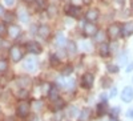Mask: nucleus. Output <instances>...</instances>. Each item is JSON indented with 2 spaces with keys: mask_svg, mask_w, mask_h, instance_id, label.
I'll use <instances>...</instances> for the list:
<instances>
[{
  "mask_svg": "<svg viewBox=\"0 0 133 121\" xmlns=\"http://www.w3.org/2000/svg\"><path fill=\"white\" fill-rule=\"evenodd\" d=\"M4 121H15V120H14V118H12V117H7V118H5V120H4Z\"/></svg>",
  "mask_w": 133,
  "mask_h": 121,
  "instance_id": "37998d69",
  "label": "nucleus"
},
{
  "mask_svg": "<svg viewBox=\"0 0 133 121\" xmlns=\"http://www.w3.org/2000/svg\"><path fill=\"white\" fill-rule=\"evenodd\" d=\"M66 44V40H65V36L63 33H57L56 35V45L57 47H64Z\"/></svg>",
  "mask_w": 133,
  "mask_h": 121,
  "instance_id": "a211bd4d",
  "label": "nucleus"
},
{
  "mask_svg": "<svg viewBox=\"0 0 133 121\" xmlns=\"http://www.w3.org/2000/svg\"><path fill=\"white\" fill-rule=\"evenodd\" d=\"M85 17H87L88 21H96L97 17H98V11H97V9H89V11L87 12Z\"/></svg>",
  "mask_w": 133,
  "mask_h": 121,
  "instance_id": "f8f14e48",
  "label": "nucleus"
},
{
  "mask_svg": "<svg viewBox=\"0 0 133 121\" xmlns=\"http://www.w3.org/2000/svg\"><path fill=\"white\" fill-rule=\"evenodd\" d=\"M72 71H73V68L71 67V65H66V67L63 69V72H61V75L63 76H69L71 73H72Z\"/></svg>",
  "mask_w": 133,
  "mask_h": 121,
  "instance_id": "a878e982",
  "label": "nucleus"
},
{
  "mask_svg": "<svg viewBox=\"0 0 133 121\" xmlns=\"http://www.w3.org/2000/svg\"><path fill=\"white\" fill-rule=\"evenodd\" d=\"M132 33H133V21H128V23H125L123 25V28H121V35L129 36Z\"/></svg>",
  "mask_w": 133,
  "mask_h": 121,
  "instance_id": "6e6552de",
  "label": "nucleus"
},
{
  "mask_svg": "<svg viewBox=\"0 0 133 121\" xmlns=\"http://www.w3.org/2000/svg\"><path fill=\"white\" fill-rule=\"evenodd\" d=\"M118 113H120V108L118 106H115V108L110 109V117H117Z\"/></svg>",
  "mask_w": 133,
  "mask_h": 121,
  "instance_id": "bb28decb",
  "label": "nucleus"
},
{
  "mask_svg": "<svg viewBox=\"0 0 133 121\" xmlns=\"http://www.w3.org/2000/svg\"><path fill=\"white\" fill-rule=\"evenodd\" d=\"M132 71H133V63H130L127 67V72H132Z\"/></svg>",
  "mask_w": 133,
  "mask_h": 121,
  "instance_id": "ea45409f",
  "label": "nucleus"
},
{
  "mask_svg": "<svg viewBox=\"0 0 133 121\" xmlns=\"http://www.w3.org/2000/svg\"><path fill=\"white\" fill-rule=\"evenodd\" d=\"M100 100H101V103H107V100H108V95L101 93V95H100Z\"/></svg>",
  "mask_w": 133,
  "mask_h": 121,
  "instance_id": "f704fd0d",
  "label": "nucleus"
},
{
  "mask_svg": "<svg viewBox=\"0 0 133 121\" xmlns=\"http://www.w3.org/2000/svg\"><path fill=\"white\" fill-rule=\"evenodd\" d=\"M118 61H120V64H125L127 63V55L125 53L120 55V56H118Z\"/></svg>",
  "mask_w": 133,
  "mask_h": 121,
  "instance_id": "473e14b6",
  "label": "nucleus"
},
{
  "mask_svg": "<svg viewBox=\"0 0 133 121\" xmlns=\"http://www.w3.org/2000/svg\"><path fill=\"white\" fill-rule=\"evenodd\" d=\"M27 2H31V0H27Z\"/></svg>",
  "mask_w": 133,
  "mask_h": 121,
  "instance_id": "09e8293b",
  "label": "nucleus"
},
{
  "mask_svg": "<svg viewBox=\"0 0 133 121\" xmlns=\"http://www.w3.org/2000/svg\"><path fill=\"white\" fill-rule=\"evenodd\" d=\"M27 51L29 52V53H32V55H39V53H41V51H43V48H41V45L39 43H36V41H29L28 44H27Z\"/></svg>",
  "mask_w": 133,
  "mask_h": 121,
  "instance_id": "20e7f679",
  "label": "nucleus"
},
{
  "mask_svg": "<svg viewBox=\"0 0 133 121\" xmlns=\"http://www.w3.org/2000/svg\"><path fill=\"white\" fill-rule=\"evenodd\" d=\"M89 116H91V109L89 108H84L81 111V113H80L79 120L80 121H88V120H89Z\"/></svg>",
  "mask_w": 133,
  "mask_h": 121,
  "instance_id": "2eb2a0df",
  "label": "nucleus"
},
{
  "mask_svg": "<svg viewBox=\"0 0 133 121\" xmlns=\"http://www.w3.org/2000/svg\"><path fill=\"white\" fill-rule=\"evenodd\" d=\"M37 33H39L40 37L47 39V37L49 36V27H47V25H40V27L37 28Z\"/></svg>",
  "mask_w": 133,
  "mask_h": 121,
  "instance_id": "9d476101",
  "label": "nucleus"
},
{
  "mask_svg": "<svg viewBox=\"0 0 133 121\" xmlns=\"http://www.w3.org/2000/svg\"><path fill=\"white\" fill-rule=\"evenodd\" d=\"M98 52H100V55H101L103 57H107L109 55V45L107 43H101L100 44V48H98Z\"/></svg>",
  "mask_w": 133,
  "mask_h": 121,
  "instance_id": "4468645a",
  "label": "nucleus"
},
{
  "mask_svg": "<svg viewBox=\"0 0 133 121\" xmlns=\"http://www.w3.org/2000/svg\"><path fill=\"white\" fill-rule=\"evenodd\" d=\"M84 32L87 35H95L97 32V27L92 23V21H88V23H85V25H84Z\"/></svg>",
  "mask_w": 133,
  "mask_h": 121,
  "instance_id": "1a4fd4ad",
  "label": "nucleus"
},
{
  "mask_svg": "<svg viewBox=\"0 0 133 121\" xmlns=\"http://www.w3.org/2000/svg\"><path fill=\"white\" fill-rule=\"evenodd\" d=\"M19 95H20V96H19L20 98H27V97H28V93H27L25 91H21V92H20Z\"/></svg>",
  "mask_w": 133,
  "mask_h": 121,
  "instance_id": "e433bc0d",
  "label": "nucleus"
},
{
  "mask_svg": "<svg viewBox=\"0 0 133 121\" xmlns=\"http://www.w3.org/2000/svg\"><path fill=\"white\" fill-rule=\"evenodd\" d=\"M80 14V8L79 7H75V5H71L66 8V15H69L72 17H76V16H79Z\"/></svg>",
  "mask_w": 133,
  "mask_h": 121,
  "instance_id": "ddd939ff",
  "label": "nucleus"
},
{
  "mask_svg": "<svg viewBox=\"0 0 133 121\" xmlns=\"http://www.w3.org/2000/svg\"><path fill=\"white\" fill-rule=\"evenodd\" d=\"M59 83L64 84L65 88H68V89H73V86H75V80L73 79H66L64 83H63V80H59Z\"/></svg>",
  "mask_w": 133,
  "mask_h": 121,
  "instance_id": "4be33fe9",
  "label": "nucleus"
},
{
  "mask_svg": "<svg viewBox=\"0 0 133 121\" xmlns=\"http://www.w3.org/2000/svg\"><path fill=\"white\" fill-rule=\"evenodd\" d=\"M9 56H11V59H12V61H15V63L20 61L21 59H23V52H21L20 47L15 45V47L11 48L9 49Z\"/></svg>",
  "mask_w": 133,
  "mask_h": 121,
  "instance_id": "f257e3e1",
  "label": "nucleus"
},
{
  "mask_svg": "<svg viewBox=\"0 0 133 121\" xmlns=\"http://www.w3.org/2000/svg\"><path fill=\"white\" fill-rule=\"evenodd\" d=\"M64 106V101L60 100V98H57L56 100V104H55V109H61Z\"/></svg>",
  "mask_w": 133,
  "mask_h": 121,
  "instance_id": "c756f323",
  "label": "nucleus"
},
{
  "mask_svg": "<svg viewBox=\"0 0 133 121\" xmlns=\"http://www.w3.org/2000/svg\"><path fill=\"white\" fill-rule=\"evenodd\" d=\"M36 2H37V4H39L41 8H44V7H45V2H44V0H36Z\"/></svg>",
  "mask_w": 133,
  "mask_h": 121,
  "instance_id": "58836bf2",
  "label": "nucleus"
},
{
  "mask_svg": "<svg viewBox=\"0 0 133 121\" xmlns=\"http://www.w3.org/2000/svg\"><path fill=\"white\" fill-rule=\"evenodd\" d=\"M91 3V0H84V4H89Z\"/></svg>",
  "mask_w": 133,
  "mask_h": 121,
  "instance_id": "a18cd8bd",
  "label": "nucleus"
},
{
  "mask_svg": "<svg viewBox=\"0 0 133 121\" xmlns=\"http://www.w3.org/2000/svg\"><path fill=\"white\" fill-rule=\"evenodd\" d=\"M110 85H112V80H110L109 77H103L101 79V86L103 88H110Z\"/></svg>",
  "mask_w": 133,
  "mask_h": 121,
  "instance_id": "b1692460",
  "label": "nucleus"
},
{
  "mask_svg": "<svg viewBox=\"0 0 133 121\" xmlns=\"http://www.w3.org/2000/svg\"><path fill=\"white\" fill-rule=\"evenodd\" d=\"M36 68H37V63H36L35 59H33V57H28V59H25V61H24V69H25V71L33 72Z\"/></svg>",
  "mask_w": 133,
  "mask_h": 121,
  "instance_id": "423d86ee",
  "label": "nucleus"
},
{
  "mask_svg": "<svg viewBox=\"0 0 133 121\" xmlns=\"http://www.w3.org/2000/svg\"><path fill=\"white\" fill-rule=\"evenodd\" d=\"M107 112H108V105H107V103H100V104L97 105V115H98V116H104Z\"/></svg>",
  "mask_w": 133,
  "mask_h": 121,
  "instance_id": "dca6fc26",
  "label": "nucleus"
},
{
  "mask_svg": "<svg viewBox=\"0 0 133 121\" xmlns=\"http://www.w3.org/2000/svg\"><path fill=\"white\" fill-rule=\"evenodd\" d=\"M15 2H16V0H4V3H5L8 7H12V5L15 4Z\"/></svg>",
  "mask_w": 133,
  "mask_h": 121,
  "instance_id": "c9c22d12",
  "label": "nucleus"
},
{
  "mask_svg": "<svg viewBox=\"0 0 133 121\" xmlns=\"http://www.w3.org/2000/svg\"><path fill=\"white\" fill-rule=\"evenodd\" d=\"M2 15H4V8H3V5H0V16Z\"/></svg>",
  "mask_w": 133,
  "mask_h": 121,
  "instance_id": "79ce46f5",
  "label": "nucleus"
},
{
  "mask_svg": "<svg viewBox=\"0 0 133 121\" xmlns=\"http://www.w3.org/2000/svg\"><path fill=\"white\" fill-rule=\"evenodd\" d=\"M127 117L128 118H133V109H128L127 111Z\"/></svg>",
  "mask_w": 133,
  "mask_h": 121,
  "instance_id": "4c0bfd02",
  "label": "nucleus"
},
{
  "mask_svg": "<svg viewBox=\"0 0 133 121\" xmlns=\"http://www.w3.org/2000/svg\"><path fill=\"white\" fill-rule=\"evenodd\" d=\"M5 32H7V28H5L4 23H0V36H4Z\"/></svg>",
  "mask_w": 133,
  "mask_h": 121,
  "instance_id": "2f4dec72",
  "label": "nucleus"
},
{
  "mask_svg": "<svg viewBox=\"0 0 133 121\" xmlns=\"http://www.w3.org/2000/svg\"><path fill=\"white\" fill-rule=\"evenodd\" d=\"M107 69H108L109 73H117V72L120 71L118 65H116V64H108V65H107Z\"/></svg>",
  "mask_w": 133,
  "mask_h": 121,
  "instance_id": "5701e85b",
  "label": "nucleus"
},
{
  "mask_svg": "<svg viewBox=\"0 0 133 121\" xmlns=\"http://www.w3.org/2000/svg\"><path fill=\"white\" fill-rule=\"evenodd\" d=\"M47 11H48V16H49V17H55V16H56V14H57L56 5H49Z\"/></svg>",
  "mask_w": 133,
  "mask_h": 121,
  "instance_id": "393cba45",
  "label": "nucleus"
},
{
  "mask_svg": "<svg viewBox=\"0 0 133 121\" xmlns=\"http://www.w3.org/2000/svg\"><path fill=\"white\" fill-rule=\"evenodd\" d=\"M66 51H68V53H71V55H75L76 51H77L76 44L73 41H66Z\"/></svg>",
  "mask_w": 133,
  "mask_h": 121,
  "instance_id": "6ab92c4d",
  "label": "nucleus"
},
{
  "mask_svg": "<svg viewBox=\"0 0 133 121\" xmlns=\"http://www.w3.org/2000/svg\"><path fill=\"white\" fill-rule=\"evenodd\" d=\"M109 121H118V118H117V117H110Z\"/></svg>",
  "mask_w": 133,
  "mask_h": 121,
  "instance_id": "c03bdc74",
  "label": "nucleus"
},
{
  "mask_svg": "<svg viewBox=\"0 0 133 121\" xmlns=\"http://www.w3.org/2000/svg\"><path fill=\"white\" fill-rule=\"evenodd\" d=\"M17 113H19V116H21V117L28 116V113H29V105H28L25 101L20 103L19 106H17Z\"/></svg>",
  "mask_w": 133,
  "mask_h": 121,
  "instance_id": "0eeeda50",
  "label": "nucleus"
},
{
  "mask_svg": "<svg viewBox=\"0 0 133 121\" xmlns=\"http://www.w3.org/2000/svg\"><path fill=\"white\" fill-rule=\"evenodd\" d=\"M132 83H133V77H132Z\"/></svg>",
  "mask_w": 133,
  "mask_h": 121,
  "instance_id": "de8ad7c7",
  "label": "nucleus"
},
{
  "mask_svg": "<svg viewBox=\"0 0 133 121\" xmlns=\"http://www.w3.org/2000/svg\"><path fill=\"white\" fill-rule=\"evenodd\" d=\"M108 35L110 36V39H117L121 35V27L118 24H110L108 28Z\"/></svg>",
  "mask_w": 133,
  "mask_h": 121,
  "instance_id": "39448f33",
  "label": "nucleus"
},
{
  "mask_svg": "<svg viewBox=\"0 0 133 121\" xmlns=\"http://www.w3.org/2000/svg\"><path fill=\"white\" fill-rule=\"evenodd\" d=\"M19 19H20V21H23V23H27V21L29 20V15L24 9H20L19 11Z\"/></svg>",
  "mask_w": 133,
  "mask_h": 121,
  "instance_id": "412c9836",
  "label": "nucleus"
},
{
  "mask_svg": "<svg viewBox=\"0 0 133 121\" xmlns=\"http://www.w3.org/2000/svg\"><path fill=\"white\" fill-rule=\"evenodd\" d=\"M0 96H2V88H0Z\"/></svg>",
  "mask_w": 133,
  "mask_h": 121,
  "instance_id": "49530a36",
  "label": "nucleus"
},
{
  "mask_svg": "<svg viewBox=\"0 0 133 121\" xmlns=\"http://www.w3.org/2000/svg\"><path fill=\"white\" fill-rule=\"evenodd\" d=\"M95 83V76L92 73H85L83 75V79H81V85L83 88H87V89H89V88H92Z\"/></svg>",
  "mask_w": 133,
  "mask_h": 121,
  "instance_id": "f03ea898",
  "label": "nucleus"
},
{
  "mask_svg": "<svg viewBox=\"0 0 133 121\" xmlns=\"http://www.w3.org/2000/svg\"><path fill=\"white\" fill-rule=\"evenodd\" d=\"M41 105H43V104H41L40 101H37V103L35 101V108H37V109H40V108H41Z\"/></svg>",
  "mask_w": 133,
  "mask_h": 121,
  "instance_id": "a19ab883",
  "label": "nucleus"
},
{
  "mask_svg": "<svg viewBox=\"0 0 133 121\" xmlns=\"http://www.w3.org/2000/svg\"><path fill=\"white\" fill-rule=\"evenodd\" d=\"M51 64H52V65H57V64H59L57 55H51Z\"/></svg>",
  "mask_w": 133,
  "mask_h": 121,
  "instance_id": "cd10ccee",
  "label": "nucleus"
},
{
  "mask_svg": "<svg viewBox=\"0 0 133 121\" xmlns=\"http://www.w3.org/2000/svg\"><path fill=\"white\" fill-rule=\"evenodd\" d=\"M29 84H31L29 77H25V76H23V77H19V79H17V85L21 86V88H25V86H28Z\"/></svg>",
  "mask_w": 133,
  "mask_h": 121,
  "instance_id": "f3484780",
  "label": "nucleus"
},
{
  "mask_svg": "<svg viewBox=\"0 0 133 121\" xmlns=\"http://www.w3.org/2000/svg\"><path fill=\"white\" fill-rule=\"evenodd\" d=\"M7 69V61L5 60H0V72H4Z\"/></svg>",
  "mask_w": 133,
  "mask_h": 121,
  "instance_id": "7c9ffc66",
  "label": "nucleus"
},
{
  "mask_svg": "<svg viewBox=\"0 0 133 121\" xmlns=\"http://www.w3.org/2000/svg\"><path fill=\"white\" fill-rule=\"evenodd\" d=\"M116 95H117V88H116V86H113L112 89H110V93H109V96H108V97L113 98V97H116Z\"/></svg>",
  "mask_w": 133,
  "mask_h": 121,
  "instance_id": "72a5a7b5",
  "label": "nucleus"
},
{
  "mask_svg": "<svg viewBox=\"0 0 133 121\" xmlns=\"http://www.w3.org/2000/svg\"><path fill=\"white\" fill-rule=\"evenodd\" d=\"M77 113H79V111H77V108H76V106H71V108H69V112H68V115H69V116L75 117Z\"/></svg>",
  "mask_w": 133,
  "mask_h": 121,
  "instance_id": "c85d7f7f",
  "label": "nucleus"
},
{
  "mask_svg": "<svg viewBox=\"0 0 133 121\" xmlns=\"http://www.w3.org/2000/svg\"><path fill=\"white\" fill-rule=\"evenodd\" d=\"M8 31H9V36L12 37V39H17V37L20 36V32H21V29H20L17 25H14V24L9 27Z\"/></svg>",
  "mask_w": 133,
  "mask_h": 121,
  "instance_id": "9b49d317",
  "label": "nucleus"
},
{
  "mask_svg": "<svg viewBox=\"0 0 133 121\" xmlns=\"http://www.w3.org/2000/svg\"><path fill=\"white\" fill-rule=\"evenodd\" d=\"M95 40L97 43H104L105 41V33L103 31H97L96 33H95Z\"/></svg>",
  "mask_w": 133,
  "mask_h": 121,
  "instance_id": "aec40b11",
  "label": "nucleus"
},
{
  "mask_svg": "<svg viewBox=\"0 0 133 121\" xmlns=\"http://www.w3.org/2000/svg\"><path fill=\"white\" fill-rule=\"evenodd\" d=\"M121 100L124 103H130L133 100V88L132 86H125L123 92H121Z\"/></svg>",
  "mask_w": 133,
  "mask_h": 121,
  "instance_id": "7ed1b4c3",
  "label": "nucleus"
}]
</instances>
